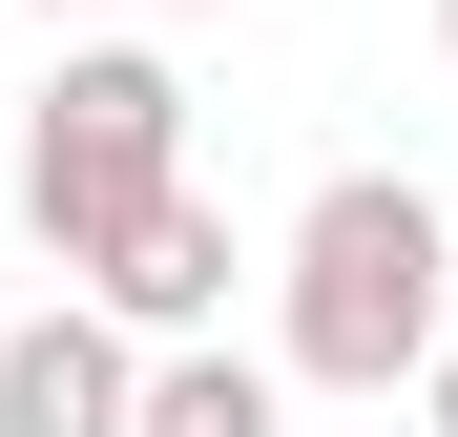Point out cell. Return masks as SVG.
I'll return each instance as SVG.
<instances>
[{
  "mask_svg": "<svg viewBox=\"0 0 458 437\" xmlns=\"http://www.w3.org/2000/svg\"><path fill=\"white\" fill-rule=\"evenodd\" d=\"M458 354V230L417 167H334L292 208V375L313 396H437Z\"/></svg>",
  "mask_w": 458,
  "mask_h": 437,
  "instance_id": "cell-1",
  "label": "cell"
},
{
  "mask_svg": "<svg viewBox=\"0 0 458 437\" xmlns=\"http://www.w3.org/2000/svg\"><path fill=\"white\" fill-rule=\"evenodd\" d=\"M146 208H188V84H167L146 42H84V63L21 105V230L63 250V291H105Z\"/></svg>",
  "mask_w": 458,
  "mask_h": 437,
  "instance_id": "cell-2",
  "label": "cell"
},
{
  "mask_svg": "<svg viewBox=\"0 0 458 437\" xmlns=\"http://www.w3.org/2000/svg\"><path fill=\"white\" fill-rule=\"evenodd\" d=\"M146 375H167V354H146L125 313L63 291V313L0 333V437H146Z\"/></svg>",
  "mask_w": 458,
  "mask_h": 437,
  "instance_id": "cell-3",
  "label": "cell"
},
{
  "mask_svg": "<svg viewBox=\"0 0 458 437\" xmlns=\"http://www.w3.org/2000/svg\"><path fill=\"white\" fill-rule=\"evenodd\" d=\"M229 271H250V250H229V208L188 188V208H146V230H125V271L84 291V313H125L146 354H208V313H229Z\"/></svg>",
  "mask_w": 458,
  "mask_h": 437,
  "instance_id": "cell-4",
  "label": "cell"
},
{
  "mask_svg": "<svg viewBox=\"0 0 458 437\" xmlns=\"http://www.w3.org/2000/svg\"><path fill=\"white\" fill-rule=\"evenodd\" d=\"M271 416H292V396H271V354H229V333L146 375V437H271Z\"/></svg>",
  "mask_w": 458,
  "mask_h": 437,
  "instance_id": "cell-5",
  "label": "cell"
},
{
  "mask_svg": "<svg viewBox=\"0 0 458 437\" xmlns=\"http://www.w3.org/2000/svg\"><path fill=\"white\" fill-rule=\"evenodd\" d=\"M417 416H437V437H458V354H437V396H417Z\"/></svg>",
  "mask_w": 458,
  "mask_h": 437,
  "instance_id": "cell-6",
  "label": "cell"
},
{
  "mask_svg": "<svg viewBox=\"0 0 458 437\" xmlns=\"http://www.w3.org/2000/svg\"><path fill=\"white\" fill-rule=\"evenodd\" d=\"M21 21H63V0H21Z\"/></svg>",
  "mask_w": 458,
  "mask_h": 437,
  "instance_id": "cell-7",
  "label": "cell"
},
{
  "mask_svg": "<svg viewBox=\"0 0 458 437\" xmlns=\"http://www.w3.org/2000/svg\"><path fill=\"white\" fill-rule=\"evenodd\" d=\"M437 42H458V0H437Z\"/></svg>",
  "mask_w": 458,
  "mask_h": 437,
  "instance_id": "cell-8",
  "label": "cell"
},
{
  "mask_svg": "<svg viewBox=\"0 0 458 437\" xmlns=\"http://www.w3.org/2000/svg\"><path fill=\"white\" fill-rule=\"evenodd\" d=\"M0 333H21V313H0Z\"/></svg>",
  "mask_w": 458,
  "mask_h": 437,
  "instance_id": "cell-9",
  "label": "cell"
}]
</instances>
